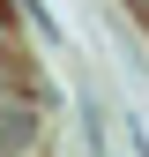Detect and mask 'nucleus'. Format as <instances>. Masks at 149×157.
Instances as JSON below:
<instances>
[{
    "label": "nucleus",
    "mask_w": 149,
    "mask_h": 157,
    "mask_svg": "<svg viewBox=\"0 0 149 157\" xmlns=\"http://www.w3.org/2000/svg\"><path fill=\"white\" fill-rule=\"evenodd\" d=\"M127 8H134V15H142V23H149V0H127Z\"/></svg>",
    "instance_id": "nucleus-2"
},
{
    "label": "nucleus",
    "mask_w": 149,
    "mask_h": 157,
    "mask_svg": "<svg viewBox=\"0 0 149 157\" xmlns=\"http://www.w3.org/2000/svg\"><path fill=\"white\" fill-rule=\"evenodd\" d=\"M37 97L23 90V75H15L8 60H0V157H30L37 150Z\"/></svg>",
    "instance_id": "nucleus-1"
}]
</instances>
